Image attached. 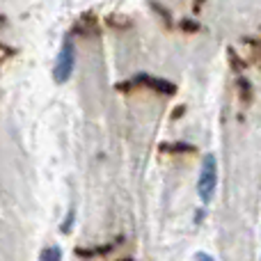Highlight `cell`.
Returning <instances> with one entry per match:
<instances>
[{"instance_id": "cell-1", "label": "cell", "mask_w": 261, "mask_h": 261, "mask_svg": "<svg viewBox=\"0 0 261 261\" xmlns=\"http://www.w3.org/2000/svg\"><path fill=\"white\" fill-rule=\"evenodd\" d=\"M216 186H218V163H216V156L208 153L202 163V172H199V181H197L199 199H202L204 204H208L213 199Z\"/></svg>"}, {"instance_id": "cell-2", "label": "cell", "mask_w": 261, "mask_h": 261, "mask_svg": "<svg viewBox=\"0 0 261 261\" xmlns=\"http://www.w3.org/2000/svg\"><path fill=\"white\" fill-rule=\"evenodd\" d=\"M73 64H76V48H73L71 41H64L62 50L58 55V62H55V81L58 83H67L73 73Z\"/></svg>"}, {"instance_id": "cell-3", "label": "cell", "mask_w": 261, "mask_h": 261, "mask_svg": "<svg viewBox=\"0 0 261 261\" xmlns=\"http://www.w3.org/2000/svg\"><path fill=\"white\" fill-rule=\"evenodd\" d=\"M133 83H142V85H149V87H151V90H156V92H163V94H174V92H176V87L172 85V83L163 81V78L138 76V78H133Z\"/></svg>"}, {"instance_id": "cell-4", "label": "cell", "mask_w": 261, "mask_h": 261, "mask_svg": "<svg viewBox=\"0 0 261 261\" xmlns=\"http://www.w3.org/2000/svg\"><path fill=\"white\" fill-rule=\"evenodd\" d=\"M163 151H186V153H195L193 144H161Z\"/></svg>"}, {"instance_id": "cell-5", "label": "cell", "mask_w": 261, "mask_h": 261, "mask_svg": "<svg viewBox=\"0 0 261 261\" xmlns=\"http://www.w3.org/2000/svg\"><path fill=\"white\" fill-rule=\"evenodd\" d=\"M39 257L44 261H60V259H62V252H60V248H55V245H53V248H46Z\"/></svg>"}, {"instance_id": "cell-6", "label": "cell", "mask_w": 261, "mask_h": 261, "mask_svg": "<svg viewBox=\"0 0 261 261\" xmlns=\"http://www.w3.org/2000/svg\"><path fill=\"white\" fill-rule=\"evenodd\" d=\"M241 90H243V101H248L250 99V90H248V83L245 81H241Z\"/></svg>"}, {"instance_id": "cell-7", "label": "cell", "mask_w": 261, "mask_h": 261, "mask_svg": "<svg viewBox=\"0 0 261 261\" xmlns=\"http://www.w3.org/2000/svg\"><path fill=\"white\" fill-rule=\"evenodd\" d=\"M195 259H197V261H213L211 254H204V252H197V254H195Z\"/></svg>"}]
</instances>
